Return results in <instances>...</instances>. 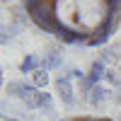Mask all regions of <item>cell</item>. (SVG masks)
I'll use <instances>...</instances> for the list:
<instances>
[{"label":"cell","instance_id":"cell-1","mask_svg":"<svg viewBox=\"0 0 121 121\" xmlns=\"http://www.w3.org/2000/svg\"><path fill=\"white\" fill-rule=\"evenodd\" d=\"M44 34L73 46H99L121 24V0H22Z\"/></svg>","mask_w":121,"mask_h":121},{"label":"cell","instance_id":"cell-2","mask_svg":"<svg viewBox=\"0 0 121 121\" xmlns=\"http://www.w3.org/2000/svg\"><path fill=\"white\" fill-rule=\"evenodd\" d=\"M63 121H116V119H107V116H70Z\"/></svg>","mask_w":121,"mask_h":121},{"label":"cell","instance_id":"cell-3","mask_svg":"<svg viewBox=\"0 0 121 121\" xmlns=\"http://www.w3.org/2000/svg\"><path fill=\"white\" fill-rule=\"evenodd\" d=\"M0 82H3V73H0Z\"/></svg>","mask_w":121,"mask_h":121}]
</instances>
